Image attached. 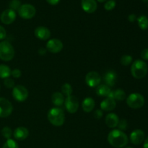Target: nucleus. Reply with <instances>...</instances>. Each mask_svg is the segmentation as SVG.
Segmentation results:
<instances>
[{"mask_svg": "<svg viewBox=\"0 0 148 148\" xmlns=\"http://www.w3.org/2000/svg\"><path fill=\"white\" fill-rule=\"evenodd\" d=\"M145 98L143 95L137 92L132 93L127 98V104L132 109L141 108L145 105Z\"/></svg>", "mask_w": 148, "mask_h": 148, "instance_id": "5", "label": "nucleus"}, {"mask_svg": "<svg viewBox=\"0 0 148 148\" xmlns=\"http://www.w3.org/2000/svg\"><path fill=\"white\" fill-rule=\"evenodd\" d=\"M29 131L27 128L24 127H19L14 130L13 136L17 140H24L28 137Z\"/></svg>", "mask_w": 148, "mask_h": 148, "instance_id": "17", "label": "nucleus"}, {"mask_svg": "<svg viewBox=\"0 0 148 148\" xmlns=\"http://www.w3.org/2000/svg\"><path fill=\"white\" fill-rule=\"evenodd\" d=\"M12 96L15 101L18 102H23L28 97V90L23 85H16L13 88Z\"/></svg>", "mask_w": 148, "mask_h": 148, "instance_id": "7", "label": "nucleus"}, {"mask_svg": "<svg viewBox=\"0 0 148 148\" xmlns=\"http://www.w3.org/2000/svg\"><path fill=\"white\" fill-rule=\"evenodd\" d=\"M125 148H133V147H125Z\"/></svg>", "mask_w": 148, "mask_h": 148, "instance_id": "44", "label": "nucleus"}, {"mask_svg": "<svg viewBox=\"0 0 148 148\" xmlns=\"http://www.w3.org/2000/svg\"><path fill=\"white\" fill-rule=\"evenodd\" d=\"M108 142L113 147L122 148L128 144L129 138L123 131L119 130H114L108 134Z\"/></svg>", "mask_w": 148, "mask_h": 148, "instance_id": "1", "label": "nucleus"}, {"mask_svg": "<svg viewBox=\"0 0 148 148\" xmlns=\"http://www.w3.org/2000/svg\"><path fill=\"white\" fill-rule=\"evenodd\" d=\"M137 20V16L134 14H131L128 16V20L130 23H134Z\"/></svg>", "mask_w": 148, "mask_h": 148, "instance_id": "38", "label": "nucleus"}, {"mask_svg": "<svg viewBox=\"0 0 148 148\" xmlns=\"http://www.w3.org/2000/svg\"><path fill=\"white\" fill-rule=\"evenodd\" d=\"M111 89L110 87L106 85V84L103 85H99L97 87L96 94L101 97H108L109 94L111 93Z\"/></svg>", "mask_w": 148, "mask_h": 148, "instance_id": "23", "label": "nucleus"}, {"mask_svg": "<svg viewBox=\"0 0 148 148\" xmlns=\"http://www.w3.org/2000/svg\"><path fill=\"white\" fill-rule=\"evenodd\" d=\"M105 122L107 127L109 128H115L118 126L119 122V118L116 114L111 113L106 116Z\"/></svg>", "mask_w": 148, "mask_h": 148, "instance_id": "19", "label": "nucleus"}, {"mask_svg": "<svg viewBox=\"0 0 148 148\" xmlns=\"http://www.w3.org/2000/svg\"><path fill=\"white\" fill-rule=\"evenodd\" d=\"M98 2H105V1H108V0H97Z\"/></svg>", "mask_w": 148, "mask_h": 148, "instance_id": "42", "label": "nucleus"}, {"mask_svg": "<svg viewBox=\"0 0 148 148\" xmlns=\"http://www.w3.org/2000/svg\"><path fill=\"white\" fill-rule=\"evenodd\" d=\"M145 132L141 130H135L130 134V141L134 145H139L142 144L145 140Z\"/></svg>", "mask_w": 148, "mask_h": 148, "instance_id": "13", "label": "nucleus"}, {"mask_svg": "<svg viewBox=\"0 0 148 148\" xmlns=\"http://www.w3.org/2000/svg\"><path fill=\"white\" fill-rule=\"evenodd\" d=\"M62 92L64 95H66V97L70 96L72 95V92H73V89L70 84L65 83L62 86Z\"/></svg>", "mask_w": 148, "mask_h": 148, "instance_id": "26", "label": "nucleus"}, {"mask_svg": "<svg viewBox=\"0 0 148 148\" xmlns=\"http://www.w3.org/2000/svg\"><path fill=\"white\" fill-rule=\"evenodd\" d=\"M63 43L58 38H52L46 43V49L48 51L53 53H59L63 49Z\"/></svg>", "mask_w": 148, "mask_h": 148, "instance_id": "11", "label": "nucleus"}, {"mask_svg": "<svg viewBox=\"0 0 148 148\" xmlns=\"http://www.w3.org/2000/svg\"><path fill=\"white\" fill-rule=\"evenodd\" d=\"M14 49L11 43L7 40L0 42V59L9 62L14 58Z\"/></svg>", "mask_w": 148, "mask_h": 148, "instance_id": "4", "label": "nucleus"}, {"mask_svg": "<svg viewBox=\"0 0 148 148\" xmlns=\"http://www.w3.org/2000/svg\"><path fill=\"white\" fill-rule=\"evenodd\" d=\"M13 111L12 104L4 98L0 97V118H6L11 115Z\"/></svg>", "mask_w": 148, "mask_h": 148, "instance_id": "8", "label": "nucleus"}, {"mask_svg": "<svg viewBox=\"0 0 148 148\" xmlns=\"http://www.w3.org/2000/svg\"><path fill=\"white\" fill-rule=\"evenodd\" d=\"M4 85L7 88H13L14 87V82L11 78H6V79H4Z\"/></svg>", "mask_w": 148, "mask_h": 148, "instance_id": "32", "label": "nucleus"}, {"mask_svg": "<svg viewBox=\"0 0 148 148\" xmlns=\"http://www.w3.org/2000/svg\"><path fill=\"white\" fill-rule=\"evenodd\" d=\"M101 77L96 72H90L85 76V82L90 88H95L100 85Z\"/></svg>", "mask_w": 148, "mask_h": 148, "instance_id": "10", "label": "nucleus"}, {"mask_svg": "<svg viewBox=\"0 0 148 148\" xmlns=\"http://www.w3.org/2000/svg\"><path fill=\"white\" fill-rule=\"evenodd\" d=\"M36 10L35 7L30 4H22L18 10V14L20 17L25 20H30L36 15Z\"/></svg>", "mask_w": 148, "mask_h": 148, "instance_id": "6", "label": "nucleus"}, {"mask_svg": "<svg viewBox=\"0 0 148 148\" xmlns=\"http://www.w3.org/2000/svg\"><path fill=\"white\" fill-rule=\"evenodd\" d=\"M143 2H148V0H143Z\"/></svg>", "mask_w": 148, "mask_h": 148, "instance_id": "43", "label": "nucleus"}, {"mask_svg": "<svg viewBox=\"0 0 148 148\" xmlns=\"http://www.w3.org/2000/svg\"><path fill=\"white\" fill-rule=\"evenodd\" d=\"M118 76L115 71L109 70L104 75V82L108 87H113L116 84Z\"/></svg>", "mask_w": 148, "mask_h": 148, "instance_id": "16", "label": "nucleus"}, {"mask_svg": "<svg viewBox=\"0 0 148 148\" xmlns=\"http://www.w3.org/2000/svg\"><path fill=\"white\" fill-rule=\"evenodd\" d=\"M132 56H130V55H123L120 59V63L123 66H128L132 62Z\"/></svg>", "mask_w": 148, "mask_h": 148, "instance_id": "27", "label": "nucleus"}, {"mask_svg": "<svg viewBox=\"0 0 148 148\" xmlns=\"http://www.w3.org/2000/svg\"><path fill=\"white\" fill-rule=\"evenodd\" d=\"M64 97L60 92H55L51 95V102L56 107H59L64 103Z\"/></svg>", "mask_w": 148, "mask_h": 148, "instance_id": "21", "label": "nucleus"}, {"mask_svg": "<svg viewBox=\"0 0 148 148\" xmlns=\"http://www.w3.org/2000/svg\"><path fill=\"white\" fill-rule=\"evenodd\" d=\"M21 2L20 0H12L10 2V9L15 11H18L20 7H21Z\"/></svg>", "mask_w": 148, "mask_h": 148, "instance_id": "30", "label": "nucleus"}, {"mask_svg": "<svg viewBox=\"0 0 148 148\" xmlns=\"http://www.w3.org/2000/svg\"><path fill=\"white\" fill-rule=\"evenodd\" d=\"M103 115V111L101 109H97L94 111L93 116L96 119H100L102 118Z\"/></svg>", "mask_w": 148, "mask_h": 148, "instance_id": "35", "label": "nucleus"}, {"mask_svg": "<svg viewBox=\"0 0 148 148\" xmlns=\"http://www.w3.org/2000/svg\"><path fill=\"white\" fill-rule=\"evenodd\" d=\"M35 36L37 38L42 40H46L51 37V31L48 27L44 26H39L35 30Z\"/></svg>", "mask_w": 148, "mask_h": 148, "instance_id": "15", "label": "nucleus"}, {"mask_svg": "<svg viewBox=\"0 0 148 148\" xmlns=\"http://www.w3.org/2000/svg\"><path fill=\"white\" fill-rule=\"evenodd\" d=\"M2 148H19V147L18 144L15 140H12V139H9L3 145Z\"/></svg>", "mask_w": 148, "mask_h": 148, "instance_id": "28", "label": "nucleus"}, {"mask_svg": "<svg viewBox=\"0 0 148 148\" xmlns=\"http://www.w3.org/2000/svg\"><path fill=\"white\" fill-rule=\"evenodd\" d=\"M137 23L140 28L143 30H146L148 28V18L147 16L141 15L137 18Z\"/></svg>", "mask_w": 148, "mask_h": 148, "instance_id": "25", "label": "nucleus"}, {"mask_svg": "<svg viewBox=\"0 0 148 148\" xmlns=\"http://www.w3.org/2000/svg\"><path fill=\"white\" fill-rule=\"evenodd\" d=\"M11 75L14 78H19L21 77L22 72L19 69H14L11 72Z\"/></svg>", "mask_w": 148, "mask_h": 148, "instance_id": "34", "label": "nucleus"}, {"mask_svg": "<svg viewBox=\"0 0 148 148\" xmlns=\"http://www.w3.org/2000/svg\"><path fill=\"white\" fill-rule=\"evenodd\" d=\"M127 121L126 119H121L119 120V124L117 127H119V130H121V131H124V130H126L127 129Z\"/></svg>", "mask_w": 148, "mask_h": 148, "instance_id": "33", "label": "nucleus"}, {"mask_svg": "<svg viewBox=\"0 0 148 148\" xmlns=\"http://www.w3.org/2000/svg\"><path fill=\"white\" fill-rule=\"evenodd\" d=\"M143 148H148V137L144 140V145H143Z\"/></svg>", "mask_w": 148, "mask_h": 148, "instance_id": "40", "label": "nucleus"}, {"mask_svg": "<svg viewBox=\"0 0 148 148\" xmlns=\"http://www.w3.org/2000/svg\"><path fill=\"white\" fill-rule=\"evenodd\" d=\"M46 49H43V48H41V49H39L38 53H40V54L43 55V54H45V53H46Z\"/></svg>", "mask_w": 148, "mask_h": 148, "instance_id": "41", "label": "nucleus"}, {"mask_svg": "<svg viewBox=\"0 0 148 148\" xmlns=\"http://www.w3.org/2000/svg\"><path fill=\"white\" fill-rule=\"evenodd\" d=\"M1 132L3 137H4L5 139H7V140L11 139L12 136V134H13L11 129L8 127H4V128L1 130Z\"/></svg>", "mask_w": 148, "mask_h": 148, "instance_id": "29", "label": "nucleus"}, {"mask_svg": "<svg viewBox=\"0 0 148 148\" xmlns=\"http://www.w3.org/2000/svg\"><path fill=\"white\" fill-rule=\"evenodd\" d=\"M101 109L105 111H111L116 106V101L113 98H106L101 103Z\"/></svg>", "mask_w": 148, "mask_h": 148, "instance_id": "18", "label": "nucleus"}, {"mask_svg": "<svg viewBox=\"0 0 148 148\" xmlns=\"http://www.w3.org/2000/svg\"><path fill=\"white\" fill-rule=\"evenodd\" d=\"M107 98H113L116 101H122L126 99L127 98V95H126V92H124V90L122 89H116V90H111V93L109 94L108 97Z\"/></svg>", "mask_w": 148, "mask_h": 148, "instance_id": "22", "label": "nucleus"}, {"mask_svg": "<svg viewBox=\"0 0 148 148\" xmlns=\"http://www.w3.org/2000/svg\"><path fill=\"white\" fill-rule=\"evenodd\" d=\"M16 19V13L14 10L11 9H7L4 11L2 12V13L0 15V20L3 24L5 25H10Z\"/></svg>", "mask_w": 148, "mask_h": 148, "instance_id": "12", "label": "nucleus"}, {"mask_svg": "<svg viewBox=\"0 0 148 148\" xmlns=\"http://www.w3.org/2000/svg\"><path fill=\"white\" fill-rule=\"evenodd\" d=\"M65 108L66 111L70 114H75L79 108V101L75 95L66 97L64 101Z\"/></svg>", "mask_w": 148, "mask_h": 148, "instance_id": "9", "label": "nucleus"}, {"mask_svg": "<svg viewBox=\"0 0 148 148\" xmlns=\"http://www.w3.org/2000/svg\"><path fill=\"white\" fill-rule=\"evenodd\" d=\"M95 106V101L90 97L85 98L82 103V108L85 112L90 113L94 109Z\"/></svg>", "mask_w": 148, "mask_h": 148, "instance_id": "20", "label": "nucleus"}, {"mask_svg": "<svg viewBox=\"0 0 148 148\" xmlns=\"http://www.w3.org/2000/svg\"><path fill=\"white\" fill-rule=\"evenodd\" d=\"M81 7L85 12L91 14L96 11L98 4L96 0H82Z\"/></svg>", "mask_w": 148, "mask_h": 148, "instance_id": "14", "label": "nucleus"}, {"mask_svg": "<svg viewBox=\"0 0 148 148\" xmlns=\"http://www.w3.org/2000/svg\"><path fill=\"white\" fill-rule=\"evenodd\" d=\"M7 37V31L3 26L0 25V40H4Z\"/></svg>", "mask_w": 148, "mask_h": 148, "instance_id": "36", "label": "nucleus"}, {"mask_svg": "<svg viewBox=\"0 0 148 148\" xmlns=\"http://www.w3.org/2000/svg\"><path fill=\"white\" fill-rule=\"evenodd\" d=\"M47 117L49 122L55 127H61L65 121L64 112L59 107L51 108L48 112Z\"/></svg>", "mask_w": 148, "mask_h": 148, "instance_id": "2", "label": "nucleus"}, {"mask_svg": "<svg viewBox=\"0 0 148 148\" xmlns=\"http://www.w3.org/2000/svg\"><path fill=\"white\" fill-rule=\"evenodd\" d=\"M148 71L147 64L143 60L134 61L131 66L132 75L135 79H140L144 78L146 76Z\"/></svg>", "mask_w": 148, "mask_h": 148, "instance_id": "3", "label": "nucleus"}, {"mask_svg": "<svg viewBox=\"0 0 148 148\" xmlns=\"http://www.w3.org/2000/svg\"><path fill=\"white\" fill-rule=\"evenodd\" d=\"M140 56L143 60L147 61L148 60V49H145L142 51L140 53Z\"/></svg>", "mask_w": 148, "mask_h": 148, "instance_id": "37", "label": "nucleus"}, {"mask_svg": "<svg viewBox=\"0 0 148 148\" xmlns=\"http://www.w3.org/2000/svg\"><path fill=\"white\" fill-rule=\"evenodd\" d=\"M60 1L61 0H46V1L51 5H56L60 2Z\"/></svg>", "mask_w": 148, "mask_h": 148, "instance_id": "39", "label": "nucleus"}, {"mask_svg": "<svg viewBox=\"0 0 148 148\" xmlns=\"http://www.w3.org/2000/svg\"><path fill=\"white\" fill-rule=\"evenodd\" d=\"M11 69L7 65L0 64V78L6 79L11 75Z\"/></svg>", "mask_w": 148, "mask_h": 148, "instance_id": "24", "label": "nucleus"}, {"mask_svg": "<svg viewBox=\"0 0 148 148\" xmlns=\"http://www.w3.org/2000/svg\"><path fill=\"white\" fill-rule=\"evenodd\" d=\"M116 5V2L115 0H108L106 1L105 4H104V8L107 11H111L115 8Z\"/></svg>", "mask_w": 148, "mask_h": 148, "instance_id": "31", "label": "nucleus"}]
</instances>
